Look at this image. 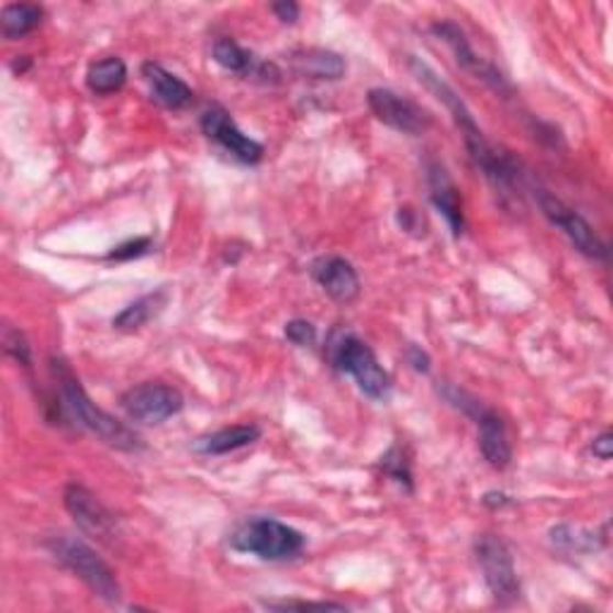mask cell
Here are the masks:
<instances>
[{
	"label": "cell",
	"instance_id": "cell-16",
	"mask_svg": "<svg viewBox=\"0 0 613 613\" xmlns=\"http://www.w3.org/2000/svg\"><path fill=\"white\" fill-rule=\"evenodd\" d=\"M290 68L292 73H298L300 77L306 79H341L348 73V65H345V58L338 56L333 51H324V48H300L296 53H290Z\"/></svg>",
	"mask_w": 613,
	"mask_h": 613
},
{
	"label": "cell",
	"instance_id": "cell-2",
	"mask_svg": "<svg viewBox=\"0 0 613 613\" xmlns=\"http://www.w3.org/2000/svg\"><path fill=\"white\" fill-rule=\"evenodd\" d=\"M231 546L239 554L261 561H283L304 549V535L274 517H252L231 535Z\"/></svg>",
	"mask_w": 613,
	"mask_h": 613
},
{
	"label": "cell",
	"instance_id": "cell-19",
	"mask_svg": "<svg viewBox=\"0 0 613 613\" xmlns=\"http://www.w3.org/2000/svg\"><path fill=\"white\" fill-rule=\"evenodd\" d=\"M166 302H168V292L166 290L146 292V296H142L140 300L127 304L125 310L113 319V326L118 331H137V328L149 324L152 319H156L158 314H161Z\"/></svg>",
	"mask_w": 613,
	"mask_h": 613
},
{
	"label": "cell",
	"instance_id": "cell-11",
	"mask_svg": "<svg viewBox=\"0 0 613 613\" xmlns=\"http://www.w3.org/2000/svg\"><path fill=\"white\" fill-rule=\"evenodd\" d=\"M202 130L211 142L223 146V149L231 156H235L237 161L249 164V166L261 161L264 146L257 140L245 135V132L235 125L231 113L221 109V105H211V109L202 115Z\"/></svg>",
	"mask_w": 613,
	"mask_h": 613
},
{
	"label": "cell",
	"instance_id": "cell-15",
	"mask_svg": "<svg viewBox=\"0 0 613 613\" xmlns=\"http://www.w3.org/2000/svg\"><path fill=\"white\" fill-rule=\"evenodd\" d=\"M142 75L146 79V85L152 87L154 99L161 105H166V109L180 111V109H188V105L194 101V91L185 85L178 75L168 73L164 65L152 60L144 63Z\"/></svg>",
	"mask_w": 613,
	"mask_h": 613
},
{
	"label": "cell",
	"instance_id": "cell-6",
	"mask_svg": "<svg viewBox=\"0 0 613 613\" xmlns=\"http://www.w3.org/2000/svg\"><path fill=\"white\" fill-rule=\"evenodd\" d=\"M535 199L542 209V213L546 216L551 225H556L561 231L580 255L590 257V259H606L609 257V247L604 245V239L597 235V231L592 225L584 221L576 209H570L564 199H558L556 194L546 192V190H535Z\"/></svg>",
	"mask_w": 613,
	"mask_h": 613
},
{
	"label": "cell",
	"instance_id": "cell-30",
	"mask_svg": "<svg viewBox=\"0 0 613 613\" xmlns=\"http://www.w3.org/2000/svg\"><path fill=\"white\" fill-rule=\"evenodd\" d=\"M484 503L491 505V509H494V505H499V509H501V505L509 503V497H505V494H497V491H491V494L484 497Z\"/></svg>",
	"mask_w": 613,
	"mask_h": 613
},
{
	"label": "cell",
	"instance_id": "cell-7",
	"mask_svg": "<svg viewBox=\"0 0 613 613\" xmlns=\"http://www.w3.org/2000/svg\"><path fill=\"white\" fill-rule=\"evenodd\" d=\"M120 405H123L130 420L140 424H164L182 410L185 398L176 386H168L161 381H146L125 391L123 398H120Z\"/></svg>",
	"mask_w": 613,
	"mask_h": 613
},
{
	"label": "cell",
	"instance_id": "cell-8",
	"mask_svg": "<svg viewBox=\"0 0 613 613\" xmlns=\"http://www.w3.org/2000/svg\"><path fill=\"white\" fill-rule=\"evenodd\" d=\"M432 32L453 51V56H456L458 65L465 73L482 79L484 85L499 91V94H511L513 87L509 79H505V75L497 68L494 63L487 60L484 56H479V53L472 48L468 34L462 32L460 24H456L453 20H442L432 26Z\"/></svg>",
	"mask_w": 613,
	"mask_h": 613
},
{
	"label": "cell",
	"instance_id": "cell-28",
	"mask_svg": "<svg viewBox=\"0 0 613 613\" xmlns=\"http://www.w3.org/2000/svg\"><path fill=\"white\" fill-rule=\"evenodd\" d=\"M592 453L599 458V460H611L613 456V436L611 432H604V434H599L594 442H592Z\"/></svg>",
	"mask_w": 613,
	"mask_h": 613
},
{
	"label": "cell",
	"instance_id": "cell-5",
	"mask_svg": "<svg viewBox=\"0 0 613 613\" xmlns=\"http://www.w3.org/2000/svg\"><path fill=\"white\" fill-rule=\"evenodd\" d=\"M477 564L482 568V576L489 592L494 594L499 604H513L520 599V580L513 564L509 544L499 535H482L475 542Z\"/></svg>",
	"mask_w": 613,
	"mask_h": 613
},
{
	"label": "cell",
	"instance_id": "cell-12",
	"mask_svg": "<svg viewBox=\"0 0 613 613\" xmlns=\"http://www.w3.org/2000/svg\"><path fill=\"white\" fill-rule=\"evenodd\" d=\"M426 185H430L432 204L446 219L450 233L460 237L465 231V211H462V199H460L456 182L450 180V176L442 164L432 161L430 166H426Z\"/></svg>",
	"mask_w": 613,
	"mask_h": 613
},
{
	"label": "cell",
	"instance_id": "cell-29",
	"mask_svg": "<svg viewBox=\"0 0 613 613\" xmlns=\"http://www.w3.org/2000/svg\"><path fill=\"white\" fill-rule=\"evenodd\" d=\"M408 363L412 365V369L415 371H422V375H426L432 367V359L430 355H426L422 348H417V345H410L408 348Z\"/></svg>",
	"mask_w": 613,
	"mask_h": 613
},
{
	"label": "cell",
	"instance_id": "cell-4",
	"mask_svg": "<svg viewBox=\"0 0 613 613\" xmlns=\"http://www.w3.org/2000/svg\"><path fill=\"white\" fill-rule=\"evenodd\" d=\"M333 365H336L345 375H350L359 391H363L371 401H389L393 391V381L389 377L375 350L369 348L365 341H359L357 336H343L336 348H333Z\"/></svg>",
	"mask_w": 613,
	"mask_h": 613
},
{
	"label": "cell",
	"instance_id": "cell-20",
	"mask_svg": "<svg viewBox=\"0 0 613 613\" xmlns=\"http://www.w3.org/2000/svg\"><path fill=\"white\" fill-rule=\"evenodd\" d=\"M125 82H127V65L118 56H109L103 60L91 63L87 70V87L99 97L115 94V91L125 87Z\"/></svg>",
	"mask_w": 613,
	"mask_h": 613
},
{
	"label": "cell",
	"instance_id": "cell-22",
	"mask_svg": "<svg viewBox=\"0 0 613 613\" xmlns=\"http://www.w3.org/2000/svg\"><path fill=\"white\" fill-rule=\"evenodd\" d=\"M381 470L383 475H389L393 482H398L401 487H405L408 491H412V470H410V460L405 458V453L401 446H393L386 456L381 458Z\"/></svg>",
	"mask_w": 613,
	"mask_h": 613
},
{
	"label": "cell",
	"instance_id": "cell-27",
	"mask_svg": "<svg viewBox=\"0 0 613 613\" xmlns=\"http://www.w3.org/2000/svg\"><path fill=\"white\" fill-rule=\"evenodd\" d=\"M271 10H274V15L281 20V22H286V24H292V22L300 18V5L292 3V0H283V3H274Z\"/></svg>",
	"mask_w": 613,
	"mask_h": 613
},
{
	"label": "cell",
	"instance_id": "cell-17",
	"mask_svg": "<svg viewBox=\"0 0 613 613\" xmlns=\"http://www.w3.org/2000/svg\"><path fill=\"white\" fill-rule=\"evenodd\" d=\"M259 436L261 430L257 424H235L213 434L199 436L192 444V450L199 453V456H225V453H233L237 448H245L249 444L259 442Z\"/></svg>",
	"mask_w": 613,
	"mask_h": 613
},
{
	"label": "cell",
	"instance_id": "cell-18",
	"mask_svg": "<svg viewBox=\"0 0 613 613\" xmlns=\"http://www.w3.org/2000/svg\"><path fill=\"white\" fill-rule=\"evenodd\" d=\"M213 60H216L223 70L235 75H255L266 79L278 77V70L271 63H257V58L239 44H235L233 38H219V42L213 44Z\"/></svg>",
	"mask_w": 613,
	"mask_h": 613
},
{
	"label": "cell",
	"instance_id": "cell-14",
	"mask_svg": "<svg viewBox=\"0 0 613 613\" xmlns=\"http://www.w3.org/2000/svg\"><path fill=\"white\" fill-rule=\"evenodd\" d=\"M479 426V448H482L484 460L494 470H505L513 460V446L509 438L505 422L497 415L494 410H482L477 417Z\"/></svg>",
	"mask_w": 613,
	"mask_h": 613
},
{
	"label": "cell",
	"instance_id": "cell-13",
	"mask_svg": "<svg viewBox=\"0 0 613 613\" xmlns=\"http://www.w3.org/2000/svg\"><path fill=\"white\" fill-rule=\"evenodd\" d=\"M312 276L331 300L348 304L359 296V276L348 259L322 257L312 264Z\"/></svg>",
	"mask_w": 613,
	"mask_h": 613
},
{
	"label": "cell",
	"instance_id": "cell-10",
	"mask_svg": "<svg viewBox=\"0 0 613 613\" xmlns=\"http://www.w3.org/2000/svg\"><path fill=\"white\" fill-rule=\"evenodd\" d=\"M65 509L73 515L77 527L87 532L89 537L109 544L115 539L118 527H115V515L105 509V505L91 494V491L82 484H68L63 494Z\"/></svg>",
	"mask_w": 613,
	"mask_h": 613
},
{
	"label": "cell",
	"instance_id": "cell-26",
	"mask_svg": "<svg viewBox=\"0 0 613 613\" xmlns=\"http://www.w3.org/2000/svg\"><path fill=\"white\" fill-rule=\"evenodd\" d=\"M269 609L278 611H343V604H328V602H283V604H269Z\"/></svg>",
	"mask_w": 613,
	"mask_h": 613
},
{
	"label": "cell",
	"instance_id": "cell-23",
	"mask_svg": "<svg viewBox=\"0 0 613 613\" xmlns=\"http://www.w3.org/2000/svg\"><path fill=\"white\" fill-rule=\"evenodd\" d=\"M3 350L12 359H18L22 367H32V348H30V343H26L24 333L20 328L12 326V324L3 326Z\"/></svg>",
	"mask_w": 613,
	"mask_h": 613
},
{
	"label": "cell",
	"instance_id": "cell-3",
	"mask_svg": "<svg viewBox=\"0 0 613 613\" xmlns=\"http://www.w3.org/2000/svg\"><path fill=\"white\" fill-rule=\"evenodd\" d=\"M48 549L65 568L75 572V576L82 580L91 592H94L99 599H103V602L109 604L120 602L123 590H120V582L115 578L113 568L105 564L89 544L68 535H60L48 542Z\"/></svg>",
	"mask_w": 613,
	"mask_h": 613
},
{
	"label": "cell",
	"instance_id": "cell-9",
	"mask_svg": "<svg viewBox=\"0 0 613 613\" xmlns=\"http://www.w3.org/2000/svg\"><path fill=\"white\" fill-rule=\"evenodd\" d=\"M367 103L377 120L403 132V135H424L432 127V115L422 105L395 94L391 89H371L367 94Z\"/></svg>",
	"mask_w": 613,
	"mask_h": 613
},
{
	"label": "cell",
	"instance_id": "cell-1",
	"mask_svg": "<svg viewBox=\"0 0 613 613\" xmlns=\"http://www.w3.org/2000/svg\"><path fill=\"white\" fill-rule=\"evenodd\" d=\"M51 375L58 383L65 408L70 410V415L79 424H82L85 430H89L91 434H97L103 444H109L118 450L135 453V450L144 448L137 432H132L127 424L115 420L113 415H109V412L101 410L94 401H91V398L85 391L82 381L75 377V371L70 369V365L65 363L63 357L51 359Z\"/></svg>",
	"mask_w": 613,
	"mask_h": 613
},
{
	"label": "cell",
	"instance_id": "cell-24",
	"mask_svg": "<svg viewBox=\"0 0 613 613\" xmlns=\"http://www.w3.org/2000/svg\"><path fill=\"white\" fill-rule=\"evenodd\" d=\"M286 338L290 343L300 345H314L316 343V326L312 322H306V319H292V322L286 324Z\"/></svg>",
	"mask_w": 613,
	"mask_h": 613
},
{
	"label": "cell",
	"instance_id": "cell-21",
	"mask_svg": "<svg viewBox=\"0 0 613 613\" xmlns=\"http://www.w3.org/2000/svg\"><path fill=\"white\" fill-rule=\"evenodd\" d=\"M44 22V8L34 3H12L0 12V30L5 38H22Z\"/></svg>",
	"mask_w": 613,
	"mask_h": 613
},
{
	"label": "cell",
	"instance_id": "cell-25",
	"mask_svg": "<svg viewBox=\"0 0 613 613\" xmlns=\"http://www.w3.org/2000/svg\"><path fill=\"white\" fill-rule=\"evenodd\" d=\"M152 249V239L149 237H135V239H127V243L118 245L113 252H109V257L105 259H115V261H127V259H137L144 257L146 252Z\"/></svg>",
	"mask_w": 613,
	"mask_h": 613
}]
</instances>
